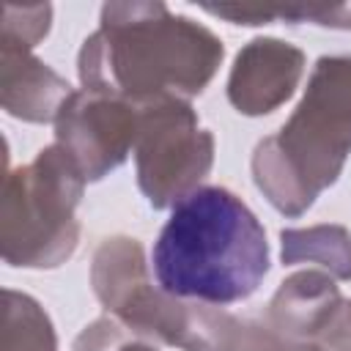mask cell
I'll return each mask as SVG.
<instances>
[{
	"mask_svg": "<svg viewBox=\"0 0 351 351\" xmlns=\"http://www.w3.org/2000/svg\"><path fill=\"white\" fill-rule=\"evenodd\" d=\"M222 41L165 3H107L99 30L80 49L85 90L132 104L203 93L222 63Z\"/></svg>",
	"mask_w": 351,
	"mask_h": 351,
	"instance_id": "obj_1",
	"label": "cell"
},
{
	"mask_svg": "<svg viewBox=\"0 0 351 351\" xmlns=\"http://www.w3.org/2000/svg\"><path fill=\"white\" fill-rule=\"evenodd\" d=\"M151 261L162 291L219 307L258 291L269 271V241L241 197L225 186H197L173 206Z\"/></svg>",
	"mask_w": 351,
	"mask_h": 351,
	"instance_id": "obj_2",
	"label": "cell"
},
{
	"mask_svg": "<svg viewBox=\"0 0 351 351\" xmlns=\"http://www.w3.org/2000/svg\"><path fill=\"white\" fill-rule=\"evenodd\" d=\"M351 154V55L321 58L293 115L252 154V178L285 217L304 214Z\"/></svg>",
	"mask_w": 351,
	"mask_h": 351,
	"instance_id": "obj_3",
	"label": "cell"
},
{
	"mask_svg": "<svg viewBox=\"0 0 351 351\" xmlns=\"http://www.w3.org/2000/svg\"><path fill=\"white\" fill-rule=\"evenodd\" d=\"M90 282L99 302L132 335L159 340L181 351H241L247 324L211 304H186L148 280L137 239H104L90 263Z\"/></svg>",
	"mask_w": 351,
	"mask_h": 351,
	"instance_id": "obj_4",
	"label": "cell"
},
{
	"mask_svg": "<svg viewBox=\"0 0 351 351\" xmlns=\"http://www.w3.org/2000/svg\"><path fill=\"white\" fill-rule=\"evenodd\" d=\"M85 181L77 162L58 143L5 176L0 244L8 266L55 269L74 255L80 244L74 211Z\"/></svg>",
	"mask_w": 351,
	"mask_h": 351,
	"instance_id": "obj_5",
	"label": "cell"
},
{
	"mask_svg": "<svg viewBox=\"0 0 351 351\" xmlns=\"http://www.w3.org/2000/svg\"><path fill=\"white\" fill-rule=\"evenodd\" d=\"M137 107V184L154 208L176 206L208 176L214 162V137L197 123L186 99L170 96Z\"/></svg>",
	"mask_w": 351,
	"mask_h": 351,
	"instance_id": "obj_6",
	"label": "cell"
},
{
	"mask_svg": "<svg viewBox=\"0 0 351 351\" xmlns=\"http://www.w3.org/2000/svg\"><path fill=\"white\" fill-rule=\"evenodd\" d=\"M140 107L110 93L74 90L55 118V143L77 162L88 181L115 170L137 140Z\"/></svg>",
	"mask_w": 351,
	"mask_h": 351,
	"instance_id": "obj_7",
	"label": "cell"
},
{
	"mask_svg": "<svg viewBox=\"0 0 351 351\" xmlns=\"http://www.w3.org/2000/svg\"><path fill=\"white\" fill-rule=\"evenodd\" d=\"M304 71L299 47L280 38H252L233 60L228 99L241 115H266L285 104Z\"/></svg>",
	"mask_w": 351,
	"mask_h": 351,
	"instance_id": "obj_8",
	"label": "cell"
},
{
	"mask_svg": "<svg viewBox=\"0 0 351 351\" xmlns=\"http://www.w3.org/2000/svg\"><path fill=\"white\" fill-rule=\"evenodd\" d=\"M71 85L41 63L30 47L0 36V101L14 118L47 123L71 96Z\"/></svg>",
	"mask_w": 351,
	"mask_h": 351,
	"instance_id": "obj_9",
	"label": "cell"
},
{
	"mask_svg": "<svg viewBox=\"0 0 351 351\" xmlns=\"http://www.w3.org/2000/svg\"><path fill=\"white\" fill-rule=\"evenodd\" d=\"M343 296L326 271H296L280 282L269 302L266 324L271 332L288 340L315 343L332 315L340 310Z\"/></svg>",
	"mask_w": 351,
	"mask_h": 351,
	"instance_id": "obj_10",
	"label": "cell"
},
{
	"mask_svg": "<svg viewBox=\"0 0 351 351\" xmlns=\"http://www.w3.org/2000/svg\"><path fill=\"white\" fill-rule=\"evenodd\" d=\"M282 263H318L337 280H351V236L343 225H313L282 230Z\"/></svg>",
	"mask_w": 351,
	"mask_h": 351,
	"instance_id": "obj_11",
	"label": "cell"
},
{
	"mask_svg": "<svg viewBox=\"0 0 351 351\" xmlns=\"http://www.w3.org/2000/svg\"><path fill=\"white\" fill-rule=\"evenodd\" d=\"M0 351H58L55 329L44 307L19 291H3Z\"/></svg>",
	"mask_w": 351,
	"mask_h": 351,
	"instance_id": "obj_12",
	"label": "cell"
},
{
	"mask_svg": "<svg viewBox=\"0 0 351 351\" xmlns=\"http://www.w3.org/2000/svg\"><path fill=\"white\" fill-rule=\"evenodd\" d=\"M208 14L222 16L233 25H269L274 19H285L288 25L313 22L324 27L351 30V3L343 5H285V8H263V5H203Z\"/></svg>",
	"mask_w": 351,
	"mask_h": 351,
	"instance_id": "obj_13",
	"label": "cell"
},
{
	"mask_svg": "<svg viewBox=\"0 0 351 351\" xmlns=\"http://www.w3.org/2000/svg\"><path fill=\"white\" fill-rule=\"evenodd\" d=\"M52 5H3V36L25 47H36L49 33Z\"/></svg>",
	"mask_w": 351,
	"mask_h": 351,
	"instance_id": "obj_14",
	"label": "cell"
},
{
	"mask_svg": "<svg viewBox=\"0 0 351 351\" xmlns=\"http://www.w3.org/2000/svg\"><path fill=\"white\" fill-rule=\"evenodd\" d=\"M241 351H324V348H318L315 343L280 337L277 332L269 329V324H247V335H244V348Z\"/></svg>",
	"mask_w": 351,
	"mask_h": 351,
	"instance_id": "obj_15",
	"label": "cell"
},
{
	"mask_svg": "<svg viewBox=\"0 0 351 351\" xmlns=\"http://www.w3.org/2000/svg\"><path fill=\"white\" fill-rule=\"evenodd\" d=\"M315 346L324 351H351V302L343 299L340 310L332 315L326 329L315 337Z\"/></svg>",
	"mask_w": 351,
	"mask_h": 351,
	"instance_id": "obj_16",
	"label": "cell"
}]
</instances>
